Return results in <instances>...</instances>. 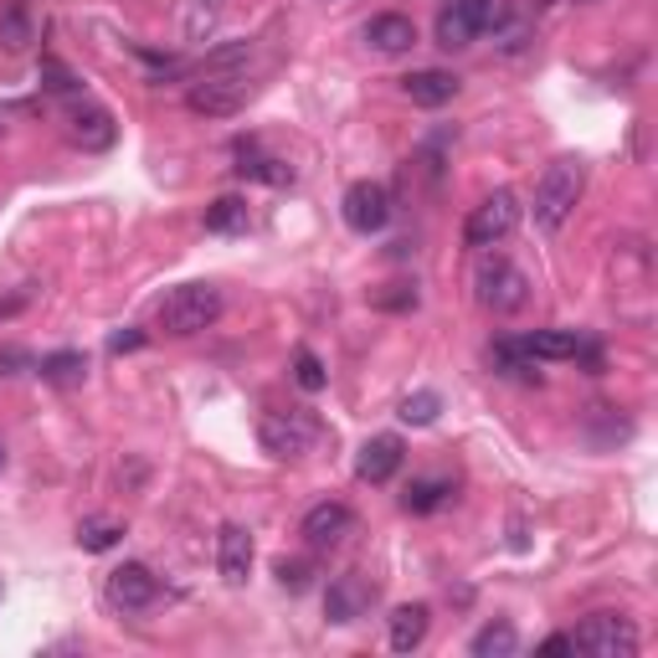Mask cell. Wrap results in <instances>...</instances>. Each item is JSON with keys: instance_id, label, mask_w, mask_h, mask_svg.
<instances>
[{"instance_id": "1", "label": "cell", "mask_w": 658, "mask_h": 658, "mask_svg": "<svg viewBox=\"0 0 658 658\" xmlns=\"http://www.w3.org/2000/svg\"><path fill=\"white\" fill-rule=\"evenodd\" d=\"M581 186H586V165L571 155L556 160V165L541 175V186H535V227H541V232H561L566 216L577 212Z\"/></svg>"}, {"instance_id": "2", "label": "cell", "mask_w": 658, "mask_h": 658, "mask_svg": "<svg viewBox=\"0 0 658 658\" xmlns=\"http://www.w3.org/2000/svg\"><path fill=\"white\" fill-rule=\"evenodd\" d=\"M222 319V289L212 283H186V289H175L165 304H160L155 325L175 340H186V334H201V329H212Z\"/></svg>"}, {"instance_id": "3", "label": "cell", "mask_w": 658, "mask_h": 658, "mask_svg": "<svg viewBox=\"0 0 658 658\" xmlns=\"http://www.w3.org/2000/svg\"><path fill=\"white\" fill-rule=\"evenodd\" d=\"M257 443H263L268 458L293 464V458H309L314 453V443H319V422H314L309 412H263Z\"/></svg>"}, {"instance_id": "4", "label": "cell", "mask_w": 658, "mask_h": 658, "mask_svg": "<svg viewBox=\"0 0 658 658\" xmlns=\"http://www.w3.org/2000/svg\"><path fill=\"white\" fill-rule=\"evenodd\" d=\"M473 293H479V304L489 314H520L530 304V278H524L509 257H484L479 273H473Z\"/></svg>"}, {"instance_id": "5", "label": "cell", "mask_w": 658, "mask_h": 658, "mask_svg": "<svg viewBox=\"0 0 658 658\" xmlns=\"http://www.w3.org/2000/svg\"><path fill=\"white\" fill-rule=\"evenodd\" d=\"M571 648L592 658H633L638 654V628L622 612H597V618H586L571 633Z\"/></svg>"}, {"instance_id": "6", "label": "cell", "mask_w": 658, "mask_h": 658, "mask_svg": "<svg viewBox=\"0 0 658 658\" xmlns=\"http://www.w3.org/2000/svg\"><path fill=\"white\" fill-rule=\"evenodd\" d=\"M515 222H520V201H515V191H494L468 212L464 242L468 248H499L504 237L515 232Z\"/></svg>"}, {"instance_id": "7", "label": "cell", "mask_w": 658, "mask_h": 658, "mask_svg": "<svg viewBox=\"0 0 658 658\" xmlns=\"http://www.w3.org/2000/svg\"><path fill=\"white\" fill-rule=\"evenodd\" d=\"M252 83L242 78V73H201V78L191 83V93H186V103H191L195 114L206 118H227L237 114L242 103H248Z\"/></svg>"}, {"instance_id": "8", "label": "cell", "mask_w": 658, "mask_h": 658, "mask_svg": "<svg viewBox=\"0 0 658 658\" xmlns=\"http://www.w3.org/2000/svg\"><path fill=\"white\" fill-rule=\"evenodd\" d=\"M340 216H345V227L350 232H381L391 222V191L381 186V180H355L345 191V201H340Z\"/></svg>"}, {"instance_id": "9", "label": "cell", "mask_w": 658, "mask_h": 658, "mask_svg": "<svg viewBox=\"0 0 658 658\" xmlns=\"http://www.w3.org/2000/svg\"><path fill=\"white\" fill-rule=\"evenodd\" d=\"M376 607V581L360 577V571H345V577H334L329 581V592H325V618L329 622H360Z\"/></svg>"}, {"instance_id": "10", "label": "cell", "mask_w": 658, "mask_h": 658, "mask_svg": "<svg viewBox=\"0 0 658 658\" xmlns=\"http://www.w3.org/2000/svg\"><path fill=\"white\" fill-rule=\"evenodd\" d=\"M160 597V581L150 566H139V561H124L109 571V602H114L118 612H144L150 602Z\"/></svg>"}, {"instance_id": "11", "label": "cell", "mask_w": 658, "mask_h": 658, "mask_svg": "<svg viewBox=\"0 0 658 658\" xmlns=\"http://www.w3.org/2000/svg\"><path fill=\"white\" fill-rule=\"evenodd\" d=\"M350 530H355V515H350V504H340V499L314 504L309 515H304V524H299V535H304L314 551H325V545H340Z\"/></svg>"}, {"instance_id": "12", "label": "cell", "mask_w": 658, "mask_h": 658, "mask_svg": "<svg viewBox=\"0 0 658 658\" xmlns=\"http://www.w3.org/2000/svg\"><path fill=\"white\" fill-rule=\"evenodd\" d=\"M252 535L242 530V524H222L216 530V571H222V581L227 586H242V581L252 577Z\"/></svg>"}, {"instance_id": "13", "label": "cell", "mask_w": 658, "mask_h": 658, "mask_svg": "<svg viewBox=\"0 0 658 658\" xmlns=\"http://www.w3.org/2000/svg\"><path fill=\"white\" fill-rule=\"evenodd\" d=\"M520 345L530 360H577V355H586L597 366V350H586V340L577 329H535V334H524Z\"/></svg>"}, {"instance_id": "14", "label": "cell", "mask_w": 658, "mask_h": 658, "mask_svg": "<svg viewBox=\"0 0 658 658\" xmlns=\"http://www.w3.org/2000/svg\"><path fill=\"white\" fill-rule=\"evenodd\" d=\"M473 37H479V0H453L438 11V47L464 52Z\"/></svg>"}, {"instance_id": "15", "label": "cell", "mask_w": 658, "mask_h": 658, "mask_svg": "<svg viewBox=\"0 0 658 658\" xmlns=\"http://www.w3.org/2000/svg\"><path fill=\"white\" fill-rule=\"evenodd\" d=\"M366 41L376 52L396 58V52H412V47H417V26H412V16H402V11H381V16L366 21Z\"/></svg>"}, {"instance_id": "16", "label": "cell", "mask_w": 658, "mask_h": 658, "mask_svg": "<svg viewBox=\"0 0 658 658\" xmlns=\"http://www.w3.org/2000/svg\"><path fill=\"white\" fill-rule=\"evenodd\" d=\"M396 468H402V438H391V432L370 438V443L360 447V458H355V473H360L366 484H387Z\"/></svg>"}, {"instance_id": "17", "label": "cell", "mask_w": 658, "mask_h": 658, "mask_svg": "<svg viewBox=\"0 0 658 658\" xmlns=\"http://www.w3.org/2000/svg\"><path fill=\"white\" fill-rule=\"evenodd\" d=\"M402 88H407V98L417 103V109H443V103L458 98V78L443 73V67H422V73L402 78Z\"/></svg>"}, {"instance_id": "18", "label": "cell", "mask_w": 658, "mask_h": 658, "mask_svg": "<svg viewBox=\"0 0 658 658\" xmlns=\"http://www.w3.org/2000/svg\"><path fill=\"white\" fill-rule=\"evenodd\" d=\"M427 628H432V612H427L422 602H407V607H396L387 618V638L396 654H412V648H422Z\"/></svg>"}, {"instance_id": "19", "label": "cell", "mask_w": 658, "mask_h": 658, "mask_svg": "<svg viewBox=\"0 0 658 658\" xmlns=\"http://www.w3.org/2000/svg\"><path fill=\"white\" fill-rule=\"evenodd\" d=\"M242 180H263V186H293V165L283 160L263 155L257 144H237V165H232Z\"/></svg>"}, {"instance_id": "20", "label": "cell", "mask_w": 658, "mask_h": 658, "mask_svg": "<svg viewBox=\"0 0 658 658\" xmlns=\"http://www.w3.org/2000/svg\"><path fill=\"white\" fill-rule=\"evenodd\" d=\"M67 135H73V144H83V150H109V144H114V118L103 114V109H73Z\"/></svg>"}, {"instance_id": "21", "label": "cell", "mask_w": 658, "mask_h": 658, "mask_svg": "<svg viewBox=\"0 0 658 658\" xmlns=\"http://www.w3.org/2000/svg\"><path fill=\"white\" fill-rule=\"evenodd\" d=\"M468 648H473V658H509V654H520V633L509 622H489V628L473 633Z\"/></svg>"}, {"instance_id": "22", "label": "cell", "mask_w": 658, "mask_h": 658, "mask_svg": "<svg viewBox=\"0 0 658 658\" xmlns=\"http://www.w3.org/2000/svg\"><path fill=\"white\" fill-rule=\"evenodd\" d=\"M447 499H453V484H447V479H417V484H407V494H402V509H407V515H432V509H443Z\"/></svg>"}, {"instance_id": "23", "label": "cell", "mask_w": 658, "mask_h": 658, "mask_svg": "<svg viewBox=\"0 0 658 658\" xmlns=\"http://www.w3.org/2000/svg\"><path fill=\"white\" fill-rule=\"evenodd\" d=\"M206 232H248V201L216 195L212 206H206Z\"/></svg>"}, {"instance_id": "24", "label": "cell", "mask_w": 658, "mask_h": 658, "mask_svg": "<svg viewBox=\"0 0 658 658\" xmlns=\"http://www.w3.org/2000/svg\"><path fill=\"white\" fill-rule=\"evenodd\" d=\"M37 370H41V381H52V387H73V381H83L88 360H83L78 350H58V355H47Z\"/></svg>"}, {"instance_id": "25", "label": "cell", "mask_w": 658, "mask_h": 658, "mask_svg": "<svg viewBox=\"0 0 658 658\" xmlns=\"http://www.w3.org/2000/svg\"><path fill=\"white\" fill-rule=\"evenodd\" d=\"M489 366L499 370V376H530L535 360L524 355L520 340H494V345H489Z\"/></svg>"}, {"instance_id": "26", "label": "cell", "mask_w": 658, "mask_h": 658, "mask_svg": "<svg viewBox=\"0 0 658 658\" xmlns=\"http://www.w3.org/2000/svg\"><path fill=\"white\" fill-rule=\"evenodd\" d=\"M438 412H443L438 391H417V396H407V402H402V412H396V417H402L407 427H432V422H438Z\"/></svg>"}, {"instance_id": "27", "label": "cell", "mask_w": 658, "mask_h": 658, "mask_svg": "<svg viewBox=\"0 0 658 658\" xmlns=\"http://www.w3.org/2000/svg\"><path fill=\"white\" fill-rule=\"evenodd\" d=\"M124 541V524H114V520H88L78 530V545L83 551H114V545Z\"/></svg>"}, {"instance_id": "28", "label": "cell", "mask_w": 658, "mask_h": 658, "mask_svg": "<svg viewBox=\"0 0 658 658\" xmlns=\"http://www.w3.org/2000/svg\"><path fill=\"white\" fill-rule=\"evenodd\" d=\"M0 41H5V52H21L26 41H31V21H26V5H11L5 21H0Z\"/></svg>"}, {"instance_id": "29", "label": "cell", "mask_w": 658, "mask_h": 658, "mask_svg": "<svg viewBox=\"0 0 658 658\" xmlns=\"http://www.w3.org/2000/svg\"><path fill=\"white\" fill-rule=\"evenodd\" d=\"M293 381H299V387L304 391H325V366H319V355H314V350H299V355H293Z\"/></svg>"}, {"instance_id": "30", "label": "cell", "mask_w": 658, "mask_h": 658, "mask_svg": "<svg viewBox=\"0 0 658 658\" xmlns=\"http://www.w3.org/2000/svg\"><path fill=\"white\" fill-rule=\"evenodd\" d=\"M273 571H278V581H283L289 592H304V586H309V577H314L309 561H278Z\"/></svg>"}, {"instance_id": "31", "label": "cell", "mask_w": 658, "mask_h": 658, "mask_svg": "<svg viewBox=\"0 0 658 658\" xmlns=\"http://www.w3.org/2000/svg\"><path fill=\"white\" fill-rule=\"evenodd\" d=\"M396 293H376V309H417V289L407 283H391Z\"/></svg>"}, {"instance_id": "32", "label": "cell", "mask_w": 658, "mask_h": 658, "mask_svg": "<svg viewBox=\"0 0 658 658\" xmlns=\"http://www.w3.org/2000/svg\"><path fill=\"white\" fill-rule=\"evenodd\" d=\"M41 78H47L52 93H73V73H67L62 62H41Z\"/></svg>"}, {"instance_id": "33", "label": "cell", "mask_w": 658, "mask_h": 658, "mask_svg": "<svg viewBox=\"0 0 658 658\" xmlns=\"http://www.w3.org/2000/svg\"><path fill=\"white\" fill-rule=\"evenodd\" d=\"M139 345H144V329H118L114 340H109L114 355H129V350H139Z\"/></svg>"}, {"instance_id": "34", "label": "cell", "mask_w": 658, "mask_h": 658, "mask_svg": "<svg viewBox=\"0 0 658 658\" xmlns=\"http://www.w3.org/2000/svg\"><path fill=\"white\" fill-rule=\"evenodd\" d=\"M16 366H26L21 350H0V376H16Z\"/></svg>"}, {"instance_id": "35", "label": "cell", "mask_w": 658, "mask_h": 658, "mask_svg": "<svg viewBox=\"0 0 658 658\" xmlns=\"http://www.w3.org/2000/svg\"><path fill=\"white\" fill-rule=\"evenodd\" d=\"M545 654H577V648H571L566 633H556V638H545Z\"/></svg>"}, {"instance_id": "36", "label": "cell", "mask_w": 658, "mask_h": 658, "mask_svg": "<svg viewBox=\"0 0 658 658\" xmlns=\"http://www.w3.org/2000/svg\"><path fill=\"white\" fill-rule=\"evenodd\" d=\"M0 473H5V443H0Z\"/></svg>"}, {"instance_id": "37", "label": "cell", "mask_w": 658, "mask_h": 658, "mask_svg": "<svg viewBox=\"0 0 658 658\" xmlns=\"http://www.w3.org/2000/svg\"><path fill=\"white\" fill-rule=\"evenodd\" d=\"M0 597H5V586H0Z\"/></svg>"}]
</instances>
